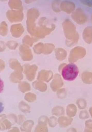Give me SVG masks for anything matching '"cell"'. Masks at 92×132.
<instances>
[{"mask_svg": "<svg viewBox=\"0 0 92 132\" xmlns=\"http://www.w3.org/2000/svg\"><path fill=\"white\" fill-rule=\"evenodd\" d=\"M78 67L76 64L70 63L67 64L63 68L61 75L64 80L72 81L75 80L79 75Z\"/></svg>", "mask_w": 92, "mask_h": 132, "instance_id": "1", "label": "cell"}, {"mask_svg": "<svg viewBox=\"0 0 92 132\" xmlns=\"http://www.w3.org/2000/svg\"><path fill=\"white\" fill-rule=\"evenodd\" d=\"M7 25L5 22H2L0 25V35L2 36H5L7 34Z\"/></svg>", "mask_w": 92, "mask_h": 132, "instance_id": "2", "label": "cell"}, {"mask_svg": "<svg viewBox=\"0 0 92 132\" xmlns=\"http://www.w3.org/2000/svg\"><path fill=\"white\" fill-rule=\"evenodd\" d=\"M4 104L2 99L0 98V113H1L4 111Z\"/></svg>", "mask_w": 92, "mask_h": 132, "instance_id": "3", "label": "cell"}, {"mask_svg": "<svg viewBox=\"0 0 92 132\" xmlns=\"http://www.w3.org/2000/svg\"><path fill=\"white\" fill-rule=\"evenodd\" d=\"M4 83L3 80L0 78V93L4 91Z\"/></svg>", "mask_w": 92, "mask_h": 132, "instance_id": "4", "label": "cell"}, {"mask_svg": "<svg viewBox=\"0 0 92 132\" xmlns=\"http://www.w3.org/2000/svg\"><path fill=\"white\" fill-rule=\"evenodd\" d=\"M85 127H92V120H89L86 121L85 123Z\"/></svg>", "mask_w": 92, "mask_h": 132, "instance_id": "5", "label": "cell"}, {"mask_svg": "<svg viewBox=\"0 0 92 132\" xmlns=\"http://www.w3.org/2000/svg\"><path fill=\"white\" fill-rule=\"evenodd\" d=\"M84 132H92V127H85Z\"/></svg>", "mask_w": 92, "mask_h": 132, "instance_id": "6", "label": "cell"}, {"mask_svg": "<svg viewBox=\"0 0 92 132\" xmlns=\"http://www.w3.org/2000/svg\"><path fill=\"white\" fill-rule=\"evenodd\" d=\"M90 113L91 114V116L92 117V108L90 109Z\"/></svg>", "mask_w": 92, "mask_h": 132, "instance_id": "7", "label": "cell"}]
</instances>
